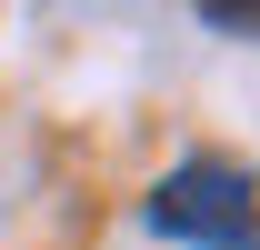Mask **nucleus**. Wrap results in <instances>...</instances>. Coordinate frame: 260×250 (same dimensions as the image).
Here are the masks:
<instances>
[{
	"label": "nucleus",
	"instance_id": "1",
	"mask_svg": "<svg viewBox=\"0 0 260 250\" xmlns=\"http://www.w3.org/2000/svg\"><path fill=\"white\" fill-rule=\"evenodd\" d=\"M150 230L200 240V250H260V180L240 160H180L150 190Z\"/></svg>",
	"mask_w": 260,
	"mask_h": 250
},
{
	"label": "nucleus",
	"instance_id": "2",
	"mask_svg": "<svg viewBox=\"0 0 260 250\" xmlns=\"http://www.w3.org/2000/svg\"><path fill=\"white\" fill-rule=\"evenodd\" d=\"M210 30H240V40H250V30H260V10H230V0H220V10H210Z\"/></svg>",
	"mask_w": 260,
	"mask_h": 250
}]
</instances>
